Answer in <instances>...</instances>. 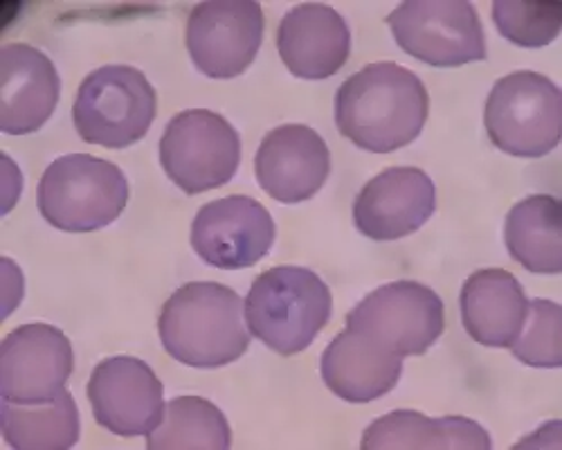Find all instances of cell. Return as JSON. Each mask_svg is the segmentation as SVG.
Masks as SVG:
<instances>
[{"label": "cell", "mask_w": 562, "mask_h": 450, "mask_svg": "<svg viewBox=\"0 0 562 450\" xmlns=\"http://www.w3.org/2000/svg\"><path fill=\"white\" fill-rule=\"evenodd\" d=\"M160 165L187 196L227 185L241 165V138L223 115L190 109L173 115L160 138Z\"/></svg>", "instance_id": "52a82bcc"}, {"label": "cell", "mask_w": 562, "mask_h": 450, "mask_svg": "<svg viewBox=\"0 0 562 450\" xmlns=\"http://www.w3.org/2000/svg\"><path fill=\"white\" fill-rule=\"evenodd\" d=\"M324 385L347 403H371L390 394L403 374V358L369 336L345 329L319 360Z\"/></svg>", "instance_id": "ac0fdd59"}, {"label": "cell", "mask_w": 562, "mask_h": 450, "mask_svg": "<svg viewBox=\"0 0 562 450\" xmlns=\"http://www.w3.org/2000/svg\"><path fill=\"white\" fill-rule=\"evenodd\" d=\"M334 313L331 289L302 266H277L261 273L246 297L250 336L279 356L306 351Z\"/></svg>", "instance_id": "3957f363"}, {"label": "cell", "mask_w": 562, "mask_h": 450, "mask_svg": "<svg viewBox=\"0 0 562 450\" xmlns=\"http://www.w3.org/2000/svg\"><path fill=\"white\" fill-rule=\"evenodd\" d=\"M362 450H491L486 428L468 417L430 419L396 410L373 421L360 441Z\"/></svg>", "instance_id": "ffe728a7"}, {"label": "cell", "mask_w": 562, "mask_h": 450, "mask_svg": "<svg viewBox=\"0 0 562 450\" xmlns=\"http://www.w3.org/2000/svg\"><path fill=\"white\" fill-rule=\"evenodd\" d=\"M274 235V221L259 201L225 196L199 210L192 223V248L207 266L241 270L270 252Z\"/></svg>", "instance_id": "4fadbf2b"}, {"label": "cell", "mask_w": 562, "mask_h": 450, "mask_svg": "<svg viewBox=\"0 0 562 450\" xmlns=\"http://www.w3.org/2000/svg\"><path fill=\"white\" fill-rule=\"evenodd\" d=\"M459 308L463 329L475 342L508 349L527 323L529 300L508 270L484 268L463 282Z\"/></svg>", "instance_id": "d6986e66"}, {"label": "cell", "mask_w": 562, "mask_h": 450, "mask_svg": "<svg viewBox=\"0 0 562 450\" xmlns=\"http://www.w3.org/2000/svg\"><path fill=\"white\" fill-rule=\"evenodd\" d=\"M277 50L291 75L322 81L338 75L351 55V30L342 14L322 3L293 8L279 23Z\"/></svg>", "instance_id": "e0dca14e"}, {"label": "cell", "mask_w": 562, "mask_h": 450, "mask_svg": "<svg viewBox=\"0 0 562 450\" xmlns=\"http://www.w3.org/2000/svg\"><path fill=\"white\" fill-rule=\"evenodd\" d=\"M263 25V10L255 0H207L187 19V53L205 77L234 79L257 59Z\"/></svg>", "instance_id": "30bf717a"}, {"label": "cell", "mask_w": 562, "mask_h": 450, "mask_svg": "<svg viewBox=\"0 0 562 450\" xmlns=\"http://www.w3.org/2000/svg\"><path fill=\"white\" fill-rule=\"evenodd\" d=\"M430 95L412 70L394 64H369L336 93V126L358 149L392 154L412 145L424 131Z\"/></svg>", "instance_id": "6da1fadb"}, {"label": "cell", "mask_w": 562, "mask_h": 450, "mask_svg": "<svg viewBox=\"0 0 562 450\" xmlns=\"http://www.w3.org/2000/svg\"><path fill=\"white\" fill-rule=\"evenodd\" d=\"M437 210V188L418 167H390L360 190L353 223L373 241H396L424 228Z\"/></svg>", "instance_id": "5bb4252c"}, {"label": "cell", "mask_w": 562, "mask_h": 450, "mask_svg": "<svg viewBox=\"0 0 562 450\" xmlns=\"http://www.w3.org/2000/svg\"><path fill=\"white\" fill-rule=\"evenodd\" d=\"M36 203L53 228L95 233L122 216L128 203V180L104 158L68 154L43 171Z\"/></svg>", "instance_id": "277c9868"}, {"label": "cell", "mask_w": 562, "mask_h": 450, "mask_svg": "<svg viewBox=\"0 0 562 450\" xmlns=\"http://www.w3.org/2000/svg\"><path fill=\"white\" fill-rule=\"evenodd\" d=\"M261 190L279 203L313 199L331 173V154L322 135L306 124H281L263 135L255 156Z\"/></svg>", "instance_id": "9a60e30c"}, {"label": "cell", "mask_w": 562, "mask_h": 450, "mask_svg": "<svg viewBox=\"0 0 562 450\" xmlns=\"http://www.w3.org/2000/svg\"><path fill=\"white\" fill-rule=\"evenodd\" d=\"M75 370L68 336L45 323L16 327L0 345V396L16 403L50 401Z\"/></svg>", "instance_id": "7c38bea8"}, {"label": "cell", "mask_w": 562, "mask_h": 450, "mask_svg": "<svg viewBox=\"0 0 562 450\" xmlns=\"http://www.w3.org/2000/svg\"><path fill=\"white\" fill-rule=\"evenodd\" d=\"M387 25L401 50L435 68H459L486 59L480 14L468 0H405Z\"/></svg>", "instance_id": "ba28073f"}, {"label": "cell", "mask_w": 562, "mask_h": 450, "mask_svg": "<svg viewBox=\"0 0 562 450\" xmlns=\"http://www.w3.org/2000/svg\"><path fill=\"white\" fill-rule=\"evenodd\" d=\"M158 334L165 351L194 370L225 368L250 347L239 293L216 282L180 286L160 311Z\"/></svg>", "instance_id": "7a4b0ae2"}, {"label": "cell", "mask_w": 562, "mask_h": 450, "mask_svg": "<svg viewBox=\"0 0 562 450\" xmlns=\"http://www.w3.org/2000/svg\"><path fill=\"white\" fill-rule=\"evenodd\" d=\"M88 401L95 421L120 437H149L165 417V387L145 360L113 356L92 370Z\"/></svg>", "instance_id": "8fae6325"}, {"label": "cell", "mask_w": 562, "mask_h": 450, "mask_svg": "<svg viewBox=\"0 0 562 450\" xmlns=\"http://www.w3.org/2000/svg\"><path fill=\"white\" fill-rule=\"evenodd\" d=\"M61 98L55 64L25 43L0 50V131L30 135L48 122Z\"/></svg>", "instance_id": "2e32d148"}, {"label": "cell", "mask_w": 562, "mask_h": 450, "mask_svg": "<svg viewBox=\"0 0 562 450\" xmlns=\"http://www.w3.org/2000/svg\"><path fill=\"white\" fill-rule=\"evenodd\" d=\"M347 329L396 356H424L446 329L443 300L426 284L401 280L371 291L347 315Z\"/></svg>", "instance_id": "9c48e42d"}, {"label": "cell", "mask_w": 562, "mask_h": 450, "mask_svg": "<svg viewBox=\"0 0 562 450\" xmlns=\"http://www.w3.org/2000/svg\"><path fill=\"white\" fill-rule=\"evenodd\" d=\"M562 308L551 300L529 302L527 323L510 345L520 363L538 370H555L562 365Z\"/></svg>", "instance_id": "d4e9b609"}, {"label": "cell", "mask_w": 562, "mask_h": 450, "mask_svg": "<svg viewBox=\"0 0 562 450\" xmlns=\"http://www.w3.org/2000/svg\"><path fill=\"white\" fill-rule=\"evenodd\" d=\"M232 430L216 405L201 396L167 403L160 426L147 437L149 450H227Z\"/></svg>", "instance_id": "603a6c76"}, {"label": "cell", "mask_w": 562, "mask_h": 450, "mask_svg": "<svg viewBox=\"0 0 562 450\" xmlns=\"http://www.w3.org/2000/svg\"><path fill=\"white\" fill-rule=\"evenodd\" d=\"M0 419L3 437L14 450H68L81 435L77 403L68 390L38 403L3 398Z\"/></svg>", "instance_id": "7402d4cb"}, {"label": "cell", "mask_w": 562, "mask_h": 450, "mask_svg": "<svg viewBox=\"0 0 562 450\" xmlns=\"http://www.w3.org/2000/svg\"><path fill=\"white\" fill-rule=\"evenodd\" d=\"M158 95L143 70L102 66L79 86L72 122L81 140L106 149H126L149 133Z\"/></svg>", "instance_id": "5b68a950"}, {"label": "cell", "mask_w": 562, "mask_h": 450, "mask_svg": "<svg viewBox=\"0 0 562 450\" xmlns=\"http://www.w3.org/2000/svg\"><path fill=\"white\" fill-rule=\"evenodd\" d=\"M493 21L497 32L520 48H544L562 27L558 0H495Z\"/></svg>", "instance_id": "cb8c5ba5"}, {"label": "cell", "mask_w": 562, "mask_h": 450, "mask_svg": "<svg viewBox=\"0 0 562 450\" xmlns=\"http://www.w3.org/2000/svg\"><path fill=\"white\" fill-rule=\"evenodd\" d=\"M562 93L544 75L518 70L495 81L484 106L491 143L515 158H542L560 143Z\"/></svg>", "instance_id": "8992f818"}, {"label": "cell", "mask_w": 562, "mask_h": 450, "mask_svg": "<svg viewBox=\"0 0 562 450\" xmlns=\"http://www.w3.org/2000/svg\"><path fill=\"white\" fill-rule=\"evenodd\" d=\"M504 244L529 273L558 275L562 270V203L551 194H533L506 214Z\"/></svg>", "instance_id": "44dd1931"}]
</instances>
